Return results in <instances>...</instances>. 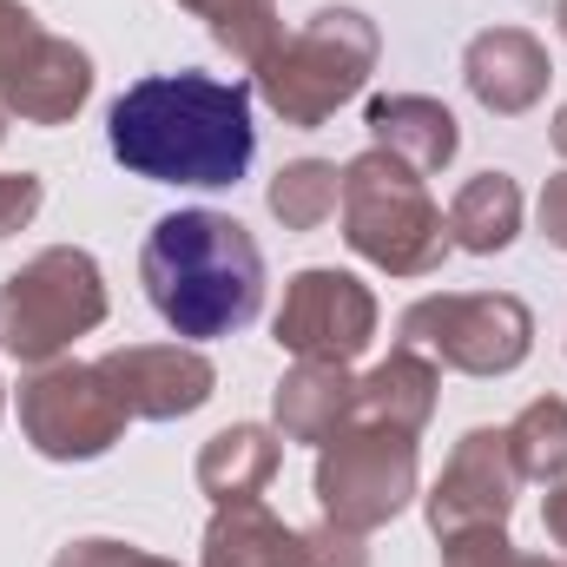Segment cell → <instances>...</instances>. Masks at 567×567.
Here are the masks:
<instances>
[{"label": "cell", "instance_id": "obj_1", "mask_svg": "<svg viewBox=\"0 0 567 567\" xmlns=\"http://www.w3.org/2000/svg\"><path fill=\"white\" fill-rule=\"evenodd\" d=\"M106 145L126 172L152 185H238L258 133H251V93L238 80L205 73H152L126 86L106 113Z\"/></svg>", "mask_w": 567, "mask_h": 567}, {"label": "cell", "instance_id": "obj_2", "mask_svg": "<svg viewBox=\"0 0 567 567\" xmlns=\"http://www.w3.org/2000/svg\"><path fill=\"white\" fill-rule=\"evenodd\" d=\"M145 290L158 303V317L205 343V337H231L258 317L265 303V258L251 245V231L225 212H172L152 225L145 245Z\"/></svg>", "mask_w": 567, "mask_h": 567}, {"label": "cell", "instance_id": "obj_3", "mask_svg": "<svg viewBox=\"0 0 567 567\" xmlns=\"http://www.w3.org/2000/svg\"><path fill=\"white\" fill-rule=\"evenodd\" d=\"M93 317H100V278L80 251H53L0 290V343L13 357H47Z\"/></svg>", "mask_w": 567, "mask_h": 567}, {"label": "cell", "instance_id": "obj_4", "mask_svg": "<svg viewBox=\"0 0 567 567\" xmlns=\"http://www.w3.org/2000/svg\"><path fill=\"white\" fill-rule=\"evenodd\" d=\"M370 330V297L337 271H310L297 278V297L278 317V343L290 350H330V357H350Z\"/></svg>", "mask_w": 567, "mask_h": 567}, {"label": "cell", "instance_id": "obj_5", "mask_svg": "<svg viewBox=\"0 0 567 567\" xmlns=\"http://www.w3.org/2000/svg\"><path fill=\"white\" fill-rule=\"evenodd\" d=\"M455 225L468 231V245H475V251L508 245V238H515V185H508L502 172L475 178V185H468V198L455 205Z\"/></svg>", "mask_w": 567, "mask_h": 567}, {"label": "cell", "instance_id": "obj_6", "mask_svg": "<svg viewBox=\"0 0 567 567\" xmlns=\"http://www.w3.org/2000/svg\"><path fill=\"white\" fill-rule=\"evenodd\" d=\"M330 205H337V172L330 165H290L271 185V212L290 218V225H317Z\"/></svg>", "mask_w": 567, "mask_h": 567}]
</instances>
